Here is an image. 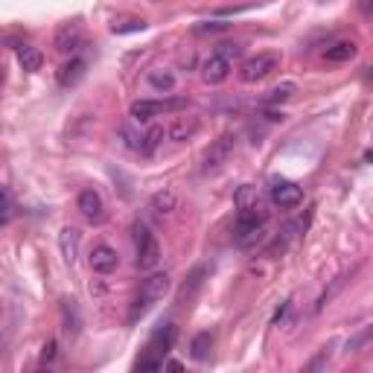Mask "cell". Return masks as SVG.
Instances as JSON below:
<instances>
[{
	"label": "cell",
	"mask_w": 373,
	"mask_h": 373,
	"mask_svg": "<svg viewBox=\"0 0 373 373\" xmlns=\"http://www.w3.org/2000/svg\"><path fill=\"white\" fill-rule=\"evenodd\" d=\"M59 251L64 257L67 266H76V260H79V230L76 228H62L59 233Z\"/></svg>",
	"instance_id": "cell-13"
},
{
	"label": "cell",
	"mask_w": 373,
	"mask_h": 373,
	"mask_svg": "<svg viewBox=\"0 0 373 373\" xmlns=\"http://www.w3.org/2000/svg\"><path fill=\"white\" fill-rule=\"evenodd\" d=\"M233 152H237V137L233 134H222L219 140L210 143V149L204 152V161H201V172L210 175V172H219L225 167V163L233 158Z\"/></svg>",
	"instance_id": "cell-6"
},
{
	"label": "cell",
	"mask_w": 373,
	"mask_h": 373,
	"mask_svg": "<svg viewBox=\"0 0 373 373\" xmlns=\"http://www.w3.org/2000/svg\"><path fill=\"white\" fill-rule=\"evenodd\" d=\"M56 356V341H47V347H44V358H53Z\"/></svg>",
	"instance_id": "cell-33"
},
{
	"label": "cell",
	"mask_w": 373,
	"mask_h": 373,
	"mask_svg": "<svg viewBox=\"0 0 373 373\" xmlns=\"http://www.w3.org/2000/svg\"><path fill=\"white\" fill-rule=\"evenodd\" d=\"M170 286H172L170 274H149V278L143 280V286H140V295H137V300L131 303L129 324H137L152 307H155L158 300H163V295L170 292Z\"/></svg>",
	"instance_id": "cell-1"
},
{
	"label": "cell",
	"mask_w": 373,
	"mask_h": 373,
	"mask_svg": "<svg viewBox=\"0 0 373 373\" xmlns=\"http://www.w3.org/2000/svg\"><path fill=\"white\" fill-rule=\"evenodd\" d=\"M88 262H91V271L93 274H111L120 266V254L114 251L111 245H93Z\"/></svg>",
	"instance_id": "cell-9"
},
{
	"label": "cell",
	"mask_w": 373,
	"mask_h": 373,
	"mask_svg": "<svg viewBox=\"0 0 373 373\" xmlns=\"http://www.w3.org/2000/svg\"><path fill=\"white\" fill-rule=\"evenodd\" d=\"M298 91L295 82H283V85L278 88H271L269 96H266V105H278V102H286V100H292V93Z\"/></svg>",
	"instance_id": "cell-25"
},
{
	"label": "cell",
	"mask_w": 373,
	"mask_h": 373,
	"mask_svg": "<svg viewBox=\"0 0 373 373\" xmlns=\"http://www.w3.org/2000/svg\"><path fill=\"white\" fill-rule=\"evenodd\" d=\"M76 204H79V210H82V216H85L88 222H100V219L105 216L102 199H100V192H96V190H82Z\"/></svg>",
	"instance_id": "cell-12"
},
{
	"label": "cell",
	"mask_w": 373,
	"mask_h": 373,
	"mask_svg": "<svg viewBox=\"0 0 373 373\" xmlns=\"http://www.w3.org/2000/svg\"><path fill=\"white\" fill-rule=\"evenodd\" d=\"M230 24H225V21H204V24H199L196 26V33H222V30H228Z\"/></svg>",
	"instance_id": "cell-29"
},
{
	"label": "cell",
	"mask_w": 373,
	"mask_h": 373,
	"mask_svg": "<svg viewBox=\"0 0 373 373\" xmlns=\"http://www.w3.org/2000/svg\"><path fill=\"white\" fill-rule=\"evenodd\" d=\"M324 365H329V347H324L321 353H318V356L312 358V362H309V370H321Z\"/></svg>",
	"instance_id": "cell-30"
},
{
	"label": "cell",
	"mask_w": 373,
	"mask_h": 373,
	"mask_svg": "<svg viewBox=\"0 0 373 373\" xmlns=\"http://www.w3.org/2000/svg\"><path fill=\"white\" fill-rule=\"evenodd\" d=\"M204 274H207V269H204V266H199L196 271H192L190 278H187V283L181 286V292H178V300H181V303H190L192 298H196V292H199L201 283H204Z\"/></svg>",
	"instance_id": "cell-17"
},
{
	"label": "cell",
	"mask_w": 373,
	"mask_h": 373,
	"mask_svg": "<svg viewBox=\"0 0 373 373\" xmlns=\"http://www.w3.org/2000/svg\"><path fill=\"white\" fill-rule=\"evenodd\" d=\"M350 278H353V271H344V274H338V278H336L333 283H329V289H324V292H321V298L315 300V312H321V309L327 307V303H329V300H333V298L341 292V289H344V283H347Z\"/></svg>",
	"instance_id": "cell-20"
},
{
	"label": "cell",
	"mask_w": 373,
	"mask_h": 373,
	"mask_svg": "<svg viewBox=\"0 0 373 373\" xmlns=\"http://www.w3.org/2000/svg\"><path fill=\"white\" fill-rule=\"evenodd\" d=\"M266 222L269 213L266 210H239L237 225H233V239L239 248H254L266 239Z\"/></svg>",
	"instance_id": "cell-2"
},
{
	"label": "cell",
	"mask_w": 373,
	"mask_h": 373,
	"mask_svg": "<svg viewBox=\"0 0 373 373\" xmlns=\"http://www.w3.org/2000/svg\"><path fill=\"white\" fill-rule=\"evenodd\" d=\"M228 76H230V62L225 56H219V53H213V56L201 64V79L207 85H222Z\"/></svg>",
	"instance_id": "cell-11"
},
{
	"label": "cell",
	"mask_w": 373,
	"mask_h": 373,
	"mask_svg": "<svg viewBox=\"0 0 373 373\" xmlns=\"http://www.w3.org/2000/svg\"><path fill=\"white\" fill-rule=\"evenodd\" d=\"M184 108H187L184 96H172V100H137V102H131L129 114H131V120H137V122H146V120H155V117H161V114L184 111Z\"/></svg>",
	"instance_id": "cell-4"
},
{
	"label": "cell",
	"mask_w": 373,
	"mask_h": 373,
	"mask_svg": "<svg viewBox=\"0 0 373 373\" xmlns=\"http://www.w3.org/2000/svg\"><path fill=\"white\" fill-rule=\"evenodd\" d=\"M196 131H199V120H196V117H181V120H175V122H172L170 137L181 143V140H190V137L196 134Z\"/></svg>",
	"instance_id": "cell-18"
},
{
	"label": "cell",
	"mask_w": 373,
	"mask_h": 373,
	"mask_svg": "<svg viewBox=\"0 0 373 373\" xmlns=\"http://www.w3.org/2000/svg\"><path fill=\"white\" fill-rule=\"evenodd\" d=\"M269 192H271V201L280 207H298L303 201V190L295 181H286V178H274Z\"/></svg>",
	"instance_id": "cell-8"
},
{
	"label": "cell",
	"mask_w": 373,
	"mask_h": 373,
	"mask_svg": "<svg viewBox=\"0 0 373 373\" xmlns=\"http://www.w3.org/2000/svg\"><path fill=\"white\" fill-rule=\"evenodd\" d=\"M172 341H175V327L172 324H161L155 333H152V338L146 344V353L137 358L134 370H158V367H163V356L170 353Z\"/></svg>",
	"instance_id": "cell-3"
},
{
	"label": "cell",
	"mask_w": 373,
	"mask_h": 373,
	"mask_svg": "<svg viewBox=\"0 0 373 373\" xmlns=\"http://www.w3.org/2000/svg\"><path fill=\"white\" fill-rule=\"evenodd\" d=\"M9 219H12V192L3 190V225H9Z\"/></svg>",
	"instance_id": "cell-32"
},
{
	"label": "cell",
	"mask_w": 373,
	"mask_h": 373,
	"mask_svg": "<svg viewBox=\"0 0 373 373\" xmlns=\"http://www.w3.org/2000/svg\"><path fill=\"white\" fill-rule=\"evenodd\" d=\"M370 344H373V324L365 327V329H358L356 336H350L347 344H344V350L347 353H362L365 347H370Z\"/></svg>",
	"instance_id": "cell-24"
},
{
	"label": "cell",
	"mask_w": 373,
	"mask_h": 373,
	"mask_svg": "<svg viewBox=\"0 0 373 373\" xmlns=\"http://www.w3.org/2000/svg\"><path fill=\"white\" fill-rule=\"evenodd\" d=\"M146 30V21L143 18H131V21H114L111 24V33L114 35H129V33H143Z\"/></svg>",
	"instance_id": "cell-26"
},
{
	"label": "cell",
	"mask_w": 373,
	"mask_h": 373,
	"mask_svg": "<svg viewBox=\"0 0 373 373\" xmlns=\"http://www.w3.org/2000/svg\"><path fill=\"white\" fill-rule=\"evenodd\" d=\"M175 73L172 71H152L149 73V88H155V91H161V93H170V91H175Z\"/></svg>",
	"instance_id": "cell-23"
},
{
	"label": "cell",
	"mask_w": 373,
	"mask_h": 373,
	"mask_svg": "<svg viewBox=\"0 0 373 373\" xmlns=\"http://www.w3.org/2000/svg\"><path fill=\"white\" fill-rule=\"evenodd\" d=\"M175 207H178V196H175V190H158L155 192V196H152V210H155V213H172L175 210Z\"/></svg>",
	"instance_id": "cell-19"
},
{
	"label": "cell",
	"mask_w": 373,
	"mask_h": 373,
	"mask_svg": "<svg viewBox=\"0 0 373 373\" xmlns=\"http://www.w3.org/2000/svg\"><path fill=\"white\" fill-rule=\"evenodd\" d=\"M356 53H358V47L353 44V41H338V44L327 47L324 59H327V62H333V64H341V62H350Z\"/></svg>",
	"instance_id": "cell-16"
},
{
	"label": "cell",
	"mask_w": 373,
	"mask_h": 373,
	"mask_svg": "<svg viewBox=\"0 0 373 373\" xmlns=\"http://www.w3.org/2000/svg\"><path fill=\"white\" fill-rule=\"evenodd\" d=\"M131 233H134L137 266H140V269H155L158 262H161V245L155 239V233H152L146 225H134Z\"/></svg>",
	"instance_id": "cell-5"
},
{
	"label": "cell",
	"mask_w": 373,
	"mask_h": 373,
	"mask_svg": "<svg viewBox=\"0 0 373 373\" xmlns=\"http://www.w3.org/2000/svg\"><path fill=\"white\" fill-rule=\"evenodd\" d=\"M233 201H237V210H266V207H262L260 190H257V187H248V184L237 190Z\"/></svg>",
	"instance_id": "cell-15"
},
{
	"label": "cell",
	"mask_w": 373,
	"mask_h": 373,
	"mask_svg": "<svg viewBox=\"0 0 373 373\" xmlns=\"http://www.w3.org/2000/svg\"><path fill=\"white\" fill-rule=\"evenodd\" d=\"M210 347H213V336L210 333H199L196 338L190 341V356L196 362H207L210 358Z\"/></svg>",
	"instance_id": "cell-21"
},
{
	"label": "cell",
	"mask_w": 373,
	"mask_h": 373,
	"mask_svg": "<svg viewBox=\"0 0 373 373\" xmlns=\"http://www.w3.org/2000/svg\"><path fill=\"white\" fill-rule=\"evenodd\" d=\"M82 76H85V62H82L79 56H71V62H64V64L59 67L56 82H59L62 88H73Z\"/></svg>",
	"instance_id": "cell-14"
},
{
	"label": "cell",
	"mask_w": 373,
	"mask_h": 373,
	"mask_svg": "<svg viewBox=\"0 0 373 373\" xmlns=\"http://www.w3.org/2000/svg\"><path fill=\"white\" fill-rule=\"evenodd\" d=\"M216 53H219V56H225V59L230 62L233 56H239V44H219V50H216Z\"/></svg>",
	"instance_id": "cell-31"
},
{
	"label": "cell",
	"mask_w": 373,
	"mask_h": 373,
	"mask_svg": "<svg viewBox=\"0 0 373 373\" xmlns=\"http://www.w3.org/2000/svg\"><path fill=\"white\" fill-rule=\"evenodd\" d=\"M18 62L26 73H35V71H41V64H44V56H41V50H35V47H21Z\"/></svg>",
	"instance_id": "cell-22"
},
{
	"label": "cell",
	"mask_w": 373,
	"mask_h": 373,
	"mask_svg": "<svg viewBox=\"0 0 373 373\" xmlns=\"http://www.w3.org/2000/svg\"><path fill=\"white\" fill-rule=\"evenodd\" d=\"M120 134L126 137V146H129V149H134V152H140V149H143V134H134L129 126H122Z\"/></svg>",
	"instance_id": "cell-28"
},
{
	"label": "cell",
	"mask_w": 373,
	"mask_h": 373,
	"mask_svg": "<svg viewBox=\"0 0 373 373\" xmlns=\"http://www.w3.org/2000/svg\"><path fill=\"white\" fill-rule=\"evenodd\" d=\"M56 50L62 53V56H73V53L79 50L82 44V30H79V24H62L59 30H56Z\"/></svg>",
	"instance_id": "cell-10"
},
{
	"label": "cell",
	"mask_w": 373,
	"mask_h": 373,
	"mask_svg": "<svg viewBox=\"0 0 373 373\" xmlns=\"http://www.w3.org/2000/svg\"><path fill=\"white\" fill-rule=\"evenodd\" d=\"M280 67V56L278 53H257V56L245 59L239 64V79L242 82H260L266 79L269 73H274Z\"/></svg>",
	"instance_id": "cell-7"
},
{
	"label": "cell",
	"mask_w": 373,
	"mask_h": 373,
	"mask_svg": "<svg viewBox=\"0 0 373 373\" xmlns=\"http://www.w3.org/2000/svg\"><path fill=\"white\" fill-rule=\"evenodd\" d=\"M161 140H163V129L161 126H155V129H149L146 134H143V155H152L158 146H161Z\"/></svg>",
	"instance_id": "cell-27"
}]
</instances>
